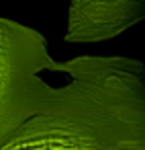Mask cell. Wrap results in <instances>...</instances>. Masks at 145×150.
<instances>
[{"label":"cell","mask_w":145,"mask_h":150,"mask_svg":"<svg viewBox=\"0 0 145 150\" xmlns=\"http://www.w3.org/2000/svg\"><path fill=\"white\" fill-rule=\"evenodd\" d=\"M41 105L0 140V150H145V66L135 58L61 64Z\"/></svg>","instance_id":"obj_1"},{"label":"cell","mask_w":145,"mask_h":150,"mask_svg":"<svg viewBox=\"0 0 145 150\" xmlns=\"http://www.w3.org/2000/svg\"><path fill=\"white\" fill-rule=\"evenodd\" d=\"M82 15L72 17L68 39L96 41L112 37L133 23L145 19V2H102V4H76Z\"/></svg>","instance_id":"obj_2"}]
</instances>
